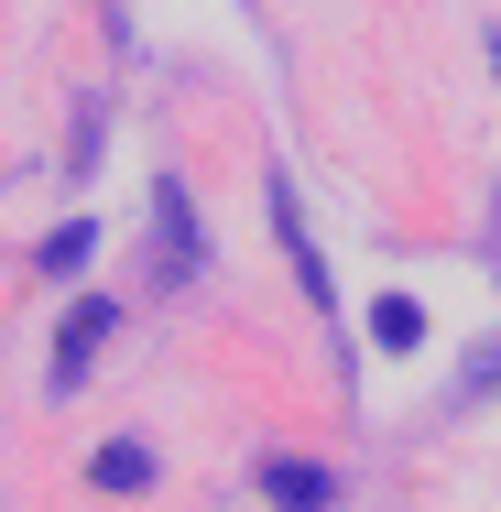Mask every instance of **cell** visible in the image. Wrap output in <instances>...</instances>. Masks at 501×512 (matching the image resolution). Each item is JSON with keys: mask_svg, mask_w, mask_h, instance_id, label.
Masks as SVG:
<instances>
[{"mask_svg": "<svg viewBox=\"0 0 501 512\" xmlns=\"http://www.w3.org/2000/svg\"><path fill=\"white\" fill-rule=\"evenodd\" d=\"M262 502H284V512H327V502H338V480H327L316 458H273V469H262Z\"/></svg>", "mask_w": 501, "mask_h": 512, "instance_id": "obj_1", "label": "cell"}, {"mask_svg": "<svg viewBox=\"0 0 501 512\" xmlns=\"http://www.w3.org/2000/svg\"><path fill=\"white\" fill-rule=\"evenodd\" d=\"M501 382V349H480V360H469V393H491Z\"/></svg>", "mask_w": 501, "mask_h": 512, "instance_id": "obj_6", "label": "cell"}, {"mask_svg": "<svg viewBox=\"0 0 501 512\" xmlns=\"http://www.w3.org/2000/svg\"><path fill=\"white\" fill-rule=\"evenodd\" d=\"M491 66H501V44H491Z\"/></svg>", "mask_w": 501, "mask_h": 512, "instance_id": "obj_7", "label": "cell"}, {"mask_svg": "<svg viewBox=\"0 0 501 512\" xmlns=\"http://www.w3.org/2000/svg\"><path fill=\"white\" fill-rule=\"evenodd\" d=\"M99 338H109V306H77V316H66V338H55V382H66V393H77V371H88Z\"/></svg>", "mask_w": 501, "mask_h": 512, "instance_id": "obj_3", "label": "cell"}, {"mask_svg": "<svg viewBox=\"0 0 501 512\" xmlns=\"http://www.w3.org/2000/svg\"><path fill=\"white\" fill-rule=\"evenodd\" d=\"M371 338H382V349H414V338H425V316H414V295H382V316H371Z\"/></svg>", "mask_w": 501, "mask_h": 512, "instance_id": "obj_4", "label": "cell"}, {"mask_svg": "<svg viewBox=\"0 0 501 512\" xmlns=\"http://www.w3.org/2000/svg\"><path fill=\"white\" fill-rule=\"evenodd\" d=\"M88 480H99L109 502H131V491H153V447H142V436H109L99 458H88Z\"/></svg>", "mask_w": 501, "mask_h": 512, "instance_id": "obj_2", "label": "cell"}, {"mask_svg": "<svg viewBox=\"0 0 501 512\" xmlns=\"http://www.w3.org/2000/svg\"><path fill=\"white\" fill-rule=\"evenodd\" d=\"M88 240H99L88 218H77V229H55V240H44V273H77V262H88Z\"/></svg>", "mask_w": 501, "mask_h": 512, "instance_id": "obj_5", "label": "cell"}]
</instances>
